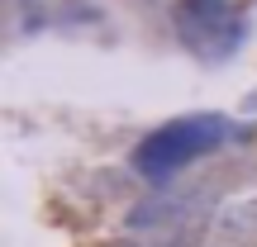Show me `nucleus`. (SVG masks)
<instances>
[{"mask_svg":"<svg viewBox=\"0 0 257 247\" xmlns=\"http://www.w3.org/2000/svg\"><path fill=\"white\" fill-rule=\"evenodd\" d=\"M233 138V124L219 119V114H181V119L153 128V133L138 143L134 162L143 176H172L181 171V166L200 162V157H210L219 143H229Z\"/></svg>","mask_w":257,"mask_h":247,"instance_id":"obj_1","label":"nucleus"},{"mask_svg":"<svg viewBox=\"0 0 257 247\" xmlns=\"http://www.w3.org/2000/svg\"><path fill=\"white\" fill-rule=\"evenodd\" d=\"M191 209V200L186 195H172V190H153L143 204H134V214H128V228L134 233H153V238H162V233L176 228V219Z\"/></svg>","mask_w":257,"mask_h":247,"instance_id":"obj_2","label":"nucleus"},{"mask_svg":"<svg viewBox=\"0 0 257 247\" xmlns=\"http://www.w3.org/2000/svg\"><path fill=\"white\" fill-rule=\"evenodd\" d=\"M214 228H219V238H229V242L257 238V190L229 195V200H224V209L214 214Z\"/></svg>","mask_w":257,"mask_h":247,"instance_id":"obj_4","label":"nucleus"},{"mask_svg":"<svg viewBox=\"0 0 257 247\" xmlns=\"http://www.w3.org/2000/svg\"><path fill=\"white\" fill-rule=\"evenodd\" d=\"M229 0H186L181 5V29H186V43L200 48L205 38H219L229 29Z\"/></svg>","mask_w":257,"mask_h":247,"instance_id":"obj_3","label":"nucleus"}]
</instances>
